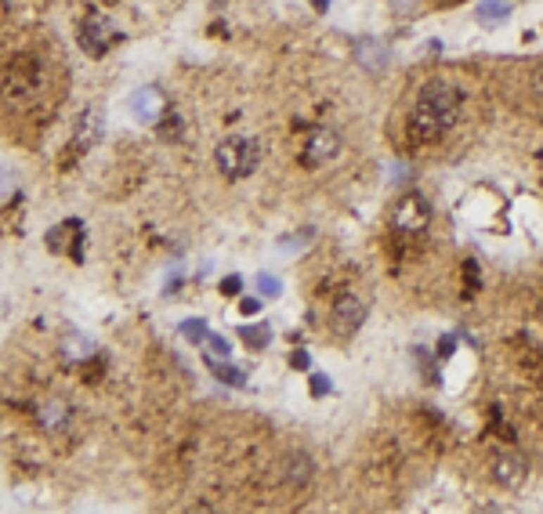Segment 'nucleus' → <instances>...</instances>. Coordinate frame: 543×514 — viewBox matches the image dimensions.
Instances as JSON below:
<instances>
[{
    "label": "nucleus",
    "mask_w": 543,
    "mask_h": 514,
    "mask_svg": "<svg viewBox=\"0 0 543 514\" xmlns=\"http://www.w3.org/2000/svg\"><path fill=\"white\" fill-rule=\"evenodd\" d=\"M102 134V120H98V109H87L77 123V138H72V149L77 152H91V145Z\"/></svg>",
    "instance_id": "obj_11"
},
{
    "label": "nucleus",
    "mask_w": 543,
    "mask_h": 514,
    "mask_svg": "<svg viewBox=\"0 0 543 514\" xmlns=\"http://www.w3.org/2000/svg\"><path fill=\"white\" fill-rule=\"evenodd\" d=\"M507 11H511L507 0H485L478 8V22H500V18H507Z\"/></svg>",
    "instance_id": "obj_18"
},
{
    "label": "nucleus",
    "mask_w": 543,
    "mask_h": 514,
    "mask_svg": "<svg viewBox=\"0 0 543 514\" xmlns=\"http://www.w3.org/2000/svg\"><path fill=\"white\" fill-rule=\"evenodd\" d=\"M536 91H539V94H543V69H539V73H536Z\"/></svg>",
    "instance_id": "obj_29"
},
{
    "label": "nucleus",
    "mask_w": 543,
    "mask_h": 514,
    "mask_svg": "<svg viewBox=\"0 0 543 514\" xmlns=\"http://www.w3.org/2000/svg\"><path fill=\"white\" fill-rule=\"evenodd\" d=\"M456 351V337H453V333H446V337H438V355L442 358H449Z\"/></svg>",
    "instance_id": "obj_24"
},
{
    "label": "nucleus",
    "mask_w": 543,
    "mask_h": 514,
    "mask_svg": "<svg viewBox=\"0 0 543 514\" xmlns=\"http://www.w3.org/2000/svg\"><path fill=\"white\" fill-rule=\"evenodd\" d=\"M456 116H460V91L442 80L424 84L421 98L413 106L409 134H413V142H438L456 123Z\"/></svg>",
    "instance_id": "obj_1"
},
{
    "label": "nucleus",
    "mask_w": 543,
    "mask_h": 514,
    "mask_svg": "<svg viewBox=\"0 0 543 514\" xmlns=\"http://www.w3.org/2000/svg\"><path fill=\"white\" fill-rule=\"evenodd\" d=\"M163 123H160V138H167V142H178L181 138V120L170 113V116H160Z\"/></svg>",
    "instance_id": "obj_20"
},
{
    "label": "nucleus",
    "mask_w": 543,
    "mask_h": 514,
    "mask_svg": "<svg viewBox=\"0 0 543 514\" xmlns=\"http://www.w3.org/2000/svg\"><path fill=\"white\" fill-rule=\"evenodd\" d=\"M69 239L84 246V225H80L77 218H69V221L55 225L51 232H47V250H51V253H72Z\"/></svg>",
    "instance_id": "obj_9"
},
{
    "label": "nucleus",
    "mask_w": 543,
    "mask_h": 514,
    "mask_svg": "<svg viewBox=\"0 0 543 514\" xmlns=\"http://www.w3.org/2000/svg\"><path fill=\"white\" fill-rule=\"evenodd\" d=\"M312 468H315L312 460H308L305 453H298V456H290L286 464H283V475H286L293 485H305V482L312 478Z\"/></svg>",
    "instance_id": "obj_16"
},
{
    "label": "nucleus",
    "mask_w": 543,
    "mask_h": 514,
    "mask_svg": "<svg viewBox=\"0 0 543 514\" xmlns=\"http://www.w3.org/2000/svg\"><path fill=\"white\" fill-rule=\"evenodd\" d=\"M340 149V138L330 131V127H319V131H312L308 145H305V163L308 167H319V163H330L337 156Z\"/></svg>",
    "instance_id": "obj_7"
},
{
    "label": "nucleus",
    "mask_w": 543,
    "mask_h": 514,
    "mask_svg": "<svg viewBox=\"0 0 543 514\" xmlns=\"http://www.w3.org/2000/svg\"><path fill=\"white\" fill-rule=\"evenodd\" d=\"M428 221H431V203L421 192H406L399 203H395L391 225L399 228V232L416 236V232H424V228H428Z\"/></svg>",
    "instance_id": "obj_3"
},
{
    "label": "nucleus",
    "mask_w": 543,
    "mask_h": 514,
    "mask_svg": "<svg viewBox=\"0 0 543 514\" xmlns=\"http://www.w3.org/2000/svg\"><path fill=\"white\" fill-rule=\"evenodd\" d=\"M362 322H366V301L355 297V294H344L333 304V330L344 333V337H352V333H359Z\"/></svg>",
    "instance_id": "obj_6"
},
{
    "label": "nucleus",
    "mask_w": 543,
    "mask_h": 514,
    "mask_svg": "<svg viewBox=\"0 0 543 514\" xmlns=\"http://www.w3.org/2000/svg\"><path fill=\"white\" fill-rule=\"evenodd\" d=\"M131 106H134L138 120H145V123H153V120H160V116H163V98H160V91H156V87H145V91H138V94L131 98Z\"/></svg>",
    "instance_id": "obj_12"
},
{
    "label": "nucleus",
    "mask_w": 543,
    "mask_h": 514,
    "mask_svg": "<svg viewBox=\"0 0 543 514\" xmlns=\"http://www.w3.org/2000/svg\"><path fill=\"white\" fill-rule=\"evenodd\" d=\"M293 366H298V370H308V355H293Z\"/></svg>",
    "instance_id": "obj_27"
},
{
    "label": "nucleus",
    "mask_w": 543,
    "mask_h": 514,
    "mask_svg": "<svg viewBox=\"0 0 543 514\" xmlns=\"http://www.w3.org/2000/svg\"><path fill=\"white\" fill-rule=\"evenodd\" d=\"M312 4H315V11H326V8H330V0H312Z\"/></svg>",
    "instance_id": "obj_28"
},
{
    "label": "nucleus",
    "mask_w": 543,
    "mask_h": 514,
    "mask_svg": "<svg viewBox=\"0 0 543 514\" xmlns=\"http://www.w3.org/2000/svg\"><path fill=\"white\" fill-rule=\"evenodd\" d=\"M257 290H261L264 297H279V294H283V282H279L276 275L261 272V275H257Z\"/></svg>",
    "instance_id": "obj_22"
},
{
    "label": "nucleus",
    "mask_w": 543,
    "mask_h": 514,
    "mask_svg": "<svg viewBox=\"0 0 543 514\" xmlns=\"http://www.w3.org/2000/svg\"><path fill=\"white\" fill-rule=\"evenodd\" d=\"M116 40H120V33H116V25H113L106 15H94V11H91V15L84 18V25H80V47L87 51V55L102 58Z\"/></svg>",
    "instance_id": "obj_4"
},
{
    "label": "nucleus",
    "mask_w": 543,
    "mask_h": 514,
    "mask_svg": "<svg viewBox=\"0 0 543 514\" xmlns=\"http://www.w3.org/2000/svg\"><path fill=\"white\" fill-rule=\"evenodd\" d=\"M62 355L69 358V363H87V358L94 355V344L87 337H80V333H65L62 337Z\"/></svg>",
    "instance_id": "obj_14"
},
{
    "label": "nucleus",
    "mask_w": 543,
    "mask_h": 514,
    "mask_svg": "<svg viewBox=\"0 0 543 514\" xmlns=\"http://www.w3.org/2000/svg\"><path fill=\"white\" fill-rule=\"evenodd\" d=\"M40 424H44L47 431L65 427V424H69V406H65L62 399H47V402L40 406Z\"/></svg>",
    "instance_id": "obj_13"
},
{
    "label": "nucleus",
    "mask_w": 543,
    "mask_h": 514,
    "mask_svg": "<svg viewBox=\"0 0 543 514\" xmlns=\"http://www.w3.org/2000/svg\"><path fill=\"white\" fill-rule=\"evenodd\" d=\"M4 91H26V94H37L40 91V65H33V58H18L11 65V76H8V84Z\"/></svg>",
    "instance_id": "obj_8"
},
{
    "label": "nucleus",
    "mask_w": 543,
    "mask_h": 514,
    "mask_svg": "<svg viewBox=\"0 0 543 514\" xmlns=\"http://www.w3.org/2000/svg\"><path fill=\"white\" fill-rule=\"evenodd\" d=\"M257 156H261L257 142H250V138H225L214 152V160H217L221 174H225L229 182H239V177L250 174L257 167Z\"/></svg>",
    "instance_id": "obj_2"
},
{
    "label": "nucleus",
    "mask_w": 543,
    "mask_h": 514,
    "mask_svg": "<svg viewBox=\"0 0 543 514\" xmlns=\"http://www.w3.org/2000/svg\"><path fill=\"white\" fill-rule=\"evenodd\" d=\"M239 290H243V279H239V275H229L225 282H221V294H229V297L239 294Z\"/></svg>",
    "instance_id": "obj_26"
},
{
    "label": "nucleus",
    "mask_w": 543,
    "mask_h": 514,
    "mask_svg": "<svg viewBox=\"0 0 543 514\" xmlns=\"http://www.w3.org/2000/svg\"><path fill=\"white\" fill-rule=\"evenodd\" d=\"M239 337L250 344V348H268V341H272V330L261 322V326H243L239 330Z\"/></svg>",
    "instance_id": "obj_17"
},
{
    "label": "nucleus",
    "mask_w": 543,
    "mask_h": 514,
    "mask_svg": "<svg viewBox=\"0 0 543 514\" xmlns=\"http://www.w3.org/2000/svg\"><path fill=\"white\" fill-rule=\"evenodd\" d=\"M239 312H243V315H257V312H261V301H257V297H243V301H239Z\"/></svg>",
    "instance_id": "obj_25"
},
{
    "label": "nucleus",
    "mask_w": 543,
    "mask_h": 514,
    "mask_svg": "<svg viewBox=\"0 0 543 514\" xmlns=\"http://www.w3.org/2000/svg\"><path fill=\"white\" fill-rule=\"evenodd\" d=\"M207 366H210V373L217 377V380H225V384H232V388H243L246 384V373L243 370H236L229 358L225 363H217V355H207Z\"/></svg>",
    "instance_id": "obj_15"
},
{
    "label": "nucleus",
    "mask_w": 543,
    "mask_h": 514,
    "mask_svg": "<svg viewBox=\"0 0 543 514\" xmlns=\"http://www.w3.org/2000/svg\"><path fill=\"white\" fill-rule=\"evenodd\" d=\"M181 333H185V341H192V344H200V341H207V322L203 319H185L181 322Z\"/></svg>",
    "instance_id": "obj_19"
},
{
    "label": "nucleus",
    "mask_w": 543,
    "mask_h": 514,
    "mask_svg": "<svg viewBox=\"0 0 543 514\" xmlns=\"http://www.w3.org/2000/svg\"><path fill=\"white\" fill-rule=\"evenodd\" d=\"M355 62H359L362 69H369V73H381V69H384V62H388V51H384V44H381V40L366 37V40H359V44H355Z\"/></svg>",
    "instance_id": "obj_10"
},
{
    "label": "nucleus",
    "mask_w": 543,
    "mask_h": 514,
    "mask_svg": "<svg viewBox=\"0 0 543 514\" xmlns=\"http://www.w3.org/2000/svg\"><path fill=\"white\" fill-rule=\"evenodd\" d=\"M308 388H312V395H315V399L330 395V377H326V373H312V384H308Z\"/></svg>",
    "instance_id": "obj_23"
},
{
    "label": "nucleus",
    "mask_w": 543,
    "mask_h": 514,
    "mask_svg": "<svg viewBox=\"0 0 543 514\" xmlns=\"http://www.w3.org/2000/svg\"><path fill=\"white\" fill-rule=\"evenodd\" d=\"M207 348H210V355H217V358H229V355H232L229 337H221V333H207Z\"/></svg>",
    "instance_id": "obj_21"
},
{
    "label": "nucleus",
    "mask_w": 543,
    "mask_h": 514,
    "mask_svg": "<svg viewBox=\"0 0 543 514\" xmlns=\"http://www.w3.org/2000/svg\"><path fill=\"white\" fill-rule=\"evenodd\" d=\"M529 478V464H525V456H518V453H497L492 456V482L500 485V489L514 493V489H522Z\"/></svg>",
    "instance_id": "obj_5"
}]
</instances>
